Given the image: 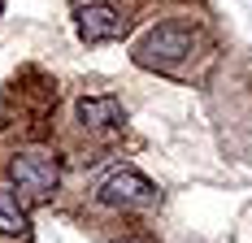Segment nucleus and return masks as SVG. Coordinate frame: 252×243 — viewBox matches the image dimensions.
Returning <instances> with one entry per match:
<instances>
[{
	"instance_id": "nucleus-1",
	"label": "nucleus",
	"mask_w": 252,
	"mask_h": 243,
	"mask_svg": "<svg viewBox=\"0 0 252 243\" xmlns=\"http://www.w3.org/2000/svg\"><path fill=\"white\" fill-rule=\"evenodd\" d=\"M13 182H18V191H26L31 200H48L57 191V182H61V161L52 156L48 148H26L13 156Z\"/></svg>"
},
{
	"instance_id": "nucleus-5",
	"label": "nucleus",
	"mask_w": 252,
	"mask_h": 243,
	"mask_svg": "<svg viewBox=\"0 0 252 243\" xmlns=\"http://www.w3.org/2000/svg\"><path fill=\"white\" fill-rule=\"evenodd\" d=\"M78 118H83V126L104 130V126L126 122V113H122V104H118L113 96H87V100H78Z\"/></svg>"
},
{
	"instance_id": "nucleus-2",
	"label": "nucleus",
	"mask_w": 252,
	"mask_h": 243,
	"mask_svg": "<svg viewBox=\"0 0 252 243\" xmlns=\"http://www.w3.org/2000/svg\"><path fill=\"white\" fill-rule=\"evenodd\" d=\"M191 52V30L187 26H157V30H148L144 39H139V48H135V61L139 65H157V70H170V65H178L183 57Z\"/></svg>"
},
{
	"instance_id": "nucleus-4",
	"label": "nucleus",
	"mask_w": 252,
	"mask_h": 243,
	"mask_svg": "<svg viewBox=\"0 0 252 243\" xmlns=\"http://www.w3.org/2000/svg\"><path fill=\"white\" fill-rule=\"evenodd\" d=\"M122 35H126V18L113 4L92 0V4L78 9V39H87V44H109V39H122Z\"/></svg>"
},
{
	"instance_id": "nucleus-6",
	"label": "nucleus",
	"mask_w": 252,
	"mask_h": 243,
	"mask_svg": "<svg viewBox=\"0 0 252 243\" xmlns=\"http://www.w3.org/2000/svg\"><path fill=\"white\" fill-rule=\"evenodd\" d=\"M26 230H31L26 209L18 204V195L9 191V187H0V235H9V239H26Z\"/></svg>"
},
{
	"instance_id": "nucleus-3",
	"label": "nucleus",
	"mask_w": 252,
	"mask_h": 243,
	"mask_svg": "<svg viewBox=\"0 0 252 243\" xmlns=\"http://www.w3.org/2000/svg\"><path fill=\"white\" fill-rule=\"evenodd\" d=\"M157 200L161 191L139 170H113L100 182V204H113V209H152Z\"/></svg>"
}]
</instances>
